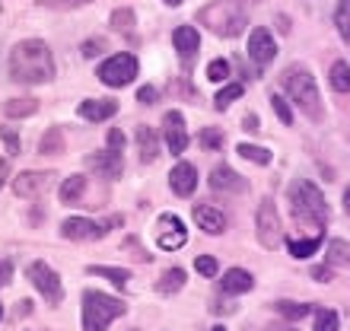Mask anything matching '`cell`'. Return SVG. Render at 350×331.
<instances>
[{
	"mask_svg": "<svg viewBox=\"0 0 350 331\" xmlns=\"http://www.w3.org/2000/svg\"><path fill=\"white\" fill-rule=\"evenodd\" d=\"M10 77L16 83H48L55 77V57L42 38L19 42L10 51Z\"/></svg>",
	"mask_w": 350,
	"mask_h": 331,
	"instance_id": "6da1fadb",
	"label": "cell"
},
{
	"mask_svg": "<svg viewBox=\"0 0 350 331\" xmlns=\"http://www.w3.org/2000/svg\"><path fill=\"white\" fill-rule=\"evenodd\" d=\"M280 86H284V92L309 115V118L322 121V96H319V86H315V77L309 67L290 64L284 74H280Z\"/></svg>",
	"mask_w": 350,
	"mask_h": 331,
	"instance_id": "7a4b0ae2",
	"label": "cell"
},
{
	"mask_svg": "<svg viewBox=\"0 0 350 331\" xmlns=\"http://www.w3.org/2000/svg\"><path fill=\"white\" fill-rule=\"evenodd\" d=\"M290 211H293V220L299 226L312 230V236H322L325 220H328V207H325L322 191L312 182L293 185V191H290Z\"/></svg>",
	"mask_w": 350,
	"mask_h": 331,
	"instance_id": "3957f363",
	"label": "cell"
},
{
	"mask_svg": "<svg viewBox=\"0 0 350 331\" xmlns=\"http://www.w3.org/2000/svg\"><path fill=\"white\" fill-rule=\"evenodd\" d=\"M198 19L223 38H236L245 29V13H242V7H236V0H213L211 7H204L198 13Z\"/></svg>",
	"mask_w": 350,
	"mask_h": 331,
	"instance_id": "277c9868",
	"label": "cell"
},
{
	"mask_svg": "<svg viewBox=\"0 0 350 331\" xmlns=\"http://www.w3.org/2000/svg\"><path fill=\"white\" fill-rule=\"evenodd\" d=\"M128 306L115 300V296H105L99 290H86L83 293V331H105L118 315H124Z\"/></svg>",
	"mask_w": 350,
	"mask_h": 331,
	"instance_id": "5b68a950",
	"label": "cell"
},
{
	"mask_svg": "<svg viewBox=\"0 0 350 331\" xmlns=\"http://www.w3.org/2000/svg\"><path fill=\"white\" fill-rule=\"evenodd\" d=\"M255 233H258V242L265 248H277L284 242V226H280V217H277V207L271 198L258 204V213H255Z\"/></svg>",
	"mask_w": 350,
	"mask_h": 331,
	"instance_id": "8992f818",
	"label": "cell"
},
{
	"mask_svg": "<svg viewBox=\"0 0 350 331\" xmlns=\"http://www.w3.org/2000/svg\"><path fill=\"white\" fill-rule=\"evenodd\" d=\"M26 277L32 280V284H36V290L45 296L51 306H57L61 300H64V287H61V277H57V271H51L45 261H32V265L26 267Z\"/></svg>",
	"mask_w": 350,
	"mask_h": 331,
	"instance_id": "52a82bcc",
	"label": "cell"
},
{
	"mask_svg": "<svg viewBox=\"0 0 350 331\" xmlns=\"http://www.w3.org/2000/svg\"><path fill=\"white\" fill-rule=\"evenodd\" d=\"M121 217H111L109 223H92L86 217H70V220L61 223V236L70 242H92V239H102L109 226H118Z\"/></svg>",
	"mask_w": 350,
	"mask_h": 331,
	"instance_id": "ba28073f",
	"label": "cell"
},
{
	"mask_svg": "<svg viewBox=\"0 0 350 331\" xmlns=\"http://www.w3.org/2000/svg\"><path fill=\"white\" fill-rule=\"evenodd\" d=\"M137 77V57L134 55H111L105 64H99V80L105 86H128Z\"/></svg>",
	"mask_w": 350,
	"mask_h": 331,
	"instance_id": "9c48e42d",
	"label": "cell"
},
{
	"mask_svg": "<svg viewBox=\"0 0 350 331\" xmlns=\"http://www.w3.org/2000/svg\"><path fill=\"white\" fill-rule=\"evenodd\" d=\"M185 242H188V230H185L182 217L163 213L157 220V246L166 248V252H175V248H182Z\"/></svg>",
	"mask_w": 350,
	"mask_h": 331,
	"instance_id": "30bf717a",
	"label": "cell"
},
{
	"mask_svg": "<svg viewBox=\"0 0 350 331\" xmlns=\"http://www.w3.org/2000/svg\"><path fill=\"white\" fill-rule=\"evenodd\" d=\"M163 128H166L169 153H172V157H182L185 147H188V131H185L182 111H166V118H163Z\"/></svg>",
	"mask_w": 350,
	"mask_h": 331,
	"instance_id": "8fae6325",
	"label": "cell"
},
{
	"mask_svg": "<svg viewBox=\"0 0 350 331\" xmlns=\"http://www.w3.org/2000/svg\"><path fill=\"white\" fill-rule=\"evenodd\" d=\"M51 178H55L51 172H19L13 178V191L19 198H38L45 188H51Z\"/></svg>",
	"mask_w": 350,
	"mask_h": 331,
	"instance_id": "7c38bea8",
	"label": "cell"
},
{
	"mask_svg": "<svg viewBox=\"0 0 350 331\" xmlns=\"http://www.w3.org/2000/svg\"><path fill=\"white\" fill-rule=\"evenodd\" d=\"M169 188H172L178 198H188V194H194V188H198V169H194L191 163H175V169L169 172Z\"/></svg>",
	"mask_w": 350,
	"mask_h": 331,
	"instance_id": "4fadbf2b",
	"label": "cell"
},
{
	"mask_svg": "<svg viewBox=\"0 0 350 331\" xmlns=\"http://www.w3.org/2000/svg\"><path fill=\"white\" fill-rule=\"evenodd\" d=\"M277 55V45H274V38H271V32L267 29H255L249 36V57L255 61V64H271Z\"/></svg>",
	"mask_w": 350,
	"mask_h": 331,
	"instance_id": "5bb4252c",
	"label": "cell"
},
{
	"mask_svg": "<svg viewBox=\"0 0 350 331\" xmlns=\"http://www.w3.org/2000/svg\"><path fill=\"white\" fill-rule=\"evenodd\" d=\"M194 223H198L204 233H211V236H220V233L226 230V217H223V211L207 207V204H198V207H194Z\"/></svg>",
	"mask_w": 350,
	"mask_h": 331,
	"instance_id": "9a60e30c",
	"label": "cell"
},
{
	"mask_svg": "<svg viewBox=\"0 0 350 331\" xmlns=\"http://www.w3.org/2000/svg\"><path fill=\"white\" fill-rule=\"evenodd\" d=\"M172 42H175V48H178V55L185 57V64H191L194 55H198V48H201V36H198L191 26H178L172 32Z\"/></svg>",
	"mask_w": 350,
	"mask_h": 331,
	"instance_id": "2e32d148",
	"label": "cell"
},
{
	"mask_svg": "<svg viewBox=\"0 0 350 331\" xmlns=\"http://www.w3.org/2000/svg\"><path fill=\"white\" fill-rule=\"evenodd\" d=\"M211 188H217V191H245L249 185L239 172H232L230 166H217L211 175Z\"/></svg>",
	"mask_w": 350,
	"mask_h": 331,
	"instance_id": "e0dca14e",
	"label": "cell"
},
{
	"mask_svg": "<svg viewBox=\"0 0 350 331\" xmlns=\"http://www.w3.org/2000/svg\"><path fill=\"white\" fill-rule=\"evenodd\" d=\"M90 166L96 172H102L105 178H118L124 163H121V153L118 150H105V153H92L90 157Z\"/></svg>",
	"mask_w": 350,
	"mask_h": 331,
	"instance_id": "ac0fdd59",
	"label": "cell"
},
{
	"mask_svg": "<svg viewBox=\"0 0 350 331\" xmlns=\"http://www.w3.org/2000/svg\"><path fill=\"white\" fill-rule=\"evenodd\" d=\"M252 287H255V280H252V274L249 271H242V267H230V271L223 274V280H220V290L223 293H230V296L249 293Z\"/></svg>",
	"mask_w": 350,
	"mask_h": 331,
	"instance_id": "d6986e66",
	"label": "cell"
},
{
	"mask_svg": "<svg viewBox=\"0 0 350 331\" xmlns=\"http://www.w3.org/2000/svg\"><path fill=\"white\" fill-rule=\"evenodd\" d=\"M118 111V102L115 99H86L80 102V115H83L86 121H105L111 118Z\"/></svg>",
	"mask_w": 350,
	"mask_h": 331,
	"instance_id": "ffe728a7",
	"label": "cell"
},
{
	"mask_svg": "<svg viewBox=\"0 0 350 331\" xmlns=\"http://www.w3.org/2000/svg\"><path fill=\"white\" fill-rule=\"evenodd\" d=\"M134 137H137V150H140V163H153L159 157V140H157V131L150 128V124H140L134 131Z\"/></svg>",
	"mask_w": 350,
	"mask_h": 331,
	"instance_id": "44dd1931",
	"label": "cell"
},
{
	"mask_svg": "<svg viewBox=\"0 0 350 331\" xmlns=\"http://www.w3.org/2000/svg\"><path fill=\"white\" fill-rule=\"evenodd\" d=\"M86 191V175H67L61 185V201L64 204H77Z\"/></svg>",
	"mask_w": 350,
	"mask_h": 331,
	"instance_id": "7402d4cb",
	"label": "cell"
},
{
	"mask_svg": "<svg viewBox=\"0 0 350 331\" xmlns=\"http://www.w3.org/2000/svg\"><path fill=\"white\" fill-rule=\"evenodd\" d=\"M38 153H45V157H57V153H64V134L61 128H48L42 144H38Z\"/></svg>",
	"mask_w": 350,
	"mask_h": 331,
	"instance_id": "603a6c76",
	"label": "cell"
},
{
	"mask_svg": "<svg viewBox=\"0 0 350 331\" xmlns=\"http://www.w3.org/2000/svg\"><path fill=\"white\" fill-rule=\"evenodd\" d=\"M286 246H290V255L293 258H309L319 252V246H322V236H309V239H286Z\"/></svg>",
	"mask_w": 350,
	"mask_h": 331,
	"instance_id": "cb8c5ba5",
	"label": "cell"
},
{
	"mask_svg": "<svg viewBox=\"0 0 350 331\" xmlns=\"http://www.w3.org/2000/svg\"><path fill=\"white\" fill-rule=\"evenodd\" d=\"M38 111V102L36 99H10L3 105V115L7 118H29V115H36Z\"/></svg>",
	"mask_w": 350,
	"mask_h": 331,
	"instance_id": "d4e9b609",
	"label": "cell"
},
{
	"mask_svg": "<svg viewBox=\"0 0 350 331\" xmlns=\"http://www.w3.org/2000/svg\"><path fill=\"white\" fill-rule=\"evenodd\" d=\"M328 265L350 267V242H344V239H332V242H328Z\"/></svg>",
	"mask_w": 350,
	"mask_h": 331,
	"instance_id": "484cf974",
	"label": "cell"
},
{
	"mask_svg": "<svg viewBox=\"0 0 350 331\" xmlns=\"http://www.w3.org/2000/svg\"><path fill=\"white\" fill-rule=\"evenodd\" d=\"M90 274L105 277V280H111V284L118 287V290H124V287H128V280H131L128 271H121V267H105V265H92V267H90Z\"/></svg>",
	"mask_w": 350,
	"mask_h": 331,
	"instance_id": "4316f807",
	"label": "cell"
},
{
	"mask_svg": "<svg viewBox=\"0 0 350 331\" xmlns=\"http://www.w3.org/2000/svg\"><path fill=\"white\" fill-rule=\"evenodd\" d=\"M328 80H332L334 92H350V67L344 61H334L332 70H328Z\"/></svg>",
	"mask_w": 350,
	"mask_h": 331,
	"instance_id": "83f0119b",
	"label": "cell"
},
{
	"mask_svg": "<svg viewBox=\"0 0 350 331\" xmlns=\"http://www.w3.org/2000/svg\"><path fill=\"white\" fill-rule=\"evenodd\" d=\"M185 287V271L182 267H169L163 280H157V290L159 293H175V290H182Z\"/></svg>",
	"mask_w": 350,
	"mask_h": 331,
	"instance_id": "f1b7e54d",
	"label": "cell"
},
{
	"mask_svg": "<svg viewBox=\"0 0 350 331\" xmlns=\"http://www.w3.org/2000/svg\"><path fill=\"white\" fill-rule=\"evenodd\" d=\"M274 309L284 315V319H290V322H299V319H306V315H309V306L293 303V300H280Z\"/></svg>",
	"mask_w": 350,
	"mask_h": 331,
	"instance_id": "f546056e",
	"label": "cell"
},
{
	"mask_svg": "<svg viewBox=\"0 0 350 331\" xmlns=\"http://www.w3.org/2000/svg\"><path fill=\"white\" fill-rule=\"evenodd\" d=\"M239 96H242V83H230V86H223V90L213 96V105L223 111V109H230V102H236Z\"/></svg>",
	"mask_w": 350,
	"mask_h": 331,
	"instance_id": "4dcf8cb0",
	"label": "cell"
},
{
	"mask_svg": "<svg viewBox=\"0 0 350 331\" xmlns=\"http://www.w3.org/2000/svg\"><path fill=\"white\" fill-rule=\"evenodd\" d=\"M236 153H239V157H245V159H252V163H258V166L271 163V153H267L265 147H255V144H239V147H236Z\"/></svg>",
	"mask_w": 350,
	"mask_h": 331,
	"instance_id": "1f68e13d",
	"label": "cell"
},
{
	"mask_svg": "<svg viewBox=\"0 0 350 331\" xmlns=\"http://www.w3.org/2000/svg\"><path fill=\"white\" fill-rule=\"evenodd\" d=\"M334 23H338V32L344 36V42H350V0H341V3H338Z\"/></svg>",
	"mask_w": 350,
	"mask_h": 331,
	"instance_id": "d6a6232c",
	"label": "cell"
},
{
	"mask_svg": "<svg viewBox=\"0 0 350 331\" xmlns=\"http://www.w3.org/2000/svg\"><path fill=\"white\" fill-rule=\"evenodd\" d=\"M315 331H338V313L319 309V313H315Z\"/></svg>",
	"mask_w": 350,
	"mask_h": 331,
	"instance_id": "836d02e7",
	"label": "cell"
},
{
	"mask_svg": "<svg viewBox=\"0 0 350 331\" xmlns=\"http://www.w3.org/2000/svg\"><path fill=\"white\" fill-rule=\"evenodd\" d=\"M201 147L204 150H220L223 147V131L220 128H204L201 131Z\"/></svg>",
	"mask_w": 350,
	"mask_h": 331,
	"instance_id": "e575fe53",
	"label": "cell"
},
{
	"mask_svg": "<svg viewBox=\"0 0 350 331\" xmlns=\"http://www.w3.org/2000/svg\"><path fill=\"white\" fill-rule=\"evenodd\" d=\"M111 26L118 29V32H131L134 29V13L131 10H115L111 13Z\"/></svg>",
	"mask_w": 350,
	"mask_h": 331,
	"instance_id": "d590c367",
	"label": "cell"
},
{
	"mask_svg": "<svg viewBox=\"0 0 350 331\" xmlns=\"http://www.w3.org/2000/svg\"><path fill=\"white\" fill-rule=\"evenodd\" d=\"M230 77V64L226 61H213V64H207V80L211 83H223Z\"/></svg>",
	"mask_w": 350,
	"mask_h": 331,
	"instance_id": "8d00e7d4",
	"label": "cell"
},
{
	"mask_svg": "<svg viewBox=\"0 0 350 331\" xmlns=\"http://www.w3.org/2000/svg\"><path fill=\"white\" fill-rule=\"evenodd\" d=\"M194 267H198V274H201V277H213V274H217V258L201 255L198 261H194Z\"/></svg>",
	"mask_w": 350,
	"mask_h": 331,
	"instance_id": "74e56055",
	"label": "cell"
},
{
	"mask_svg": "<svg viewBox=\"0 0 350 331\" xmlns=\"http://www.w3.org/2000/svg\"><path fill=\"white\" fill-rule=\"evenodd\" d=\"M274 111H277V118L284 121V124H293V111H290V105L284 102V96H274Z\"/></svg>",
	"mask_w": 350,
	"mask_h": 331,
	"instance_id": "f35d334b",
	"label": "cell"
},
{
	"mask_svg": "<svg viewBox=\"0 0 350 331\" xmlns=\"http://www.w3.org/2000/svg\"><path fill=\"white\" fill-rule=\"evenodd\" d=\"M0 137H3V144H7V150L16 157L19 153V137H16V131L13 128H0Z\"/></svg>",
	"mask_w": 350,
	"mask_h": 331,
	"instance_id": "ab89813d",
	"label": "cell"
},
{
	"mask_svg": "<svg viewBox=\"0 0 350 331\" xmlns=\"http://www.w3.org/2000/svg\"><path fill=\"white\" fill-rule=\"evenodd\" d=\"M102 48H105V42H102V38H90V42H83V48H80V51H83L86 57H96Z\"/></svg>",
	"mask_w": 350,
	"mask_h": 331,
	"instance_id": "60d3db41",
	"label": "cell"
},
{
	"mask_svg": "<svg viewBox=\"0 0 350 331\" xmlns=\"http://www.w3.org/2000/svg\"><path fill=\"white\" fill-rule=\"evenodd\" d=\"M137 102H144V105H153V102H157V86H140Z\"/></svg>",
	"mask_w": 350,
	"mask_h": 331,
	"instance_id": "b9f144b4",
	"label": "cell"
},
{
	"mask_svg": "<svg viewBox=\"0 0 350 331\" xmlns=\"http://www.w3.org/2000/svg\"><path fill=\"white\" fill-rule=\"evenodd\" d=\"M242 128L245 131H252V134H255V131L261 128V121H258V115H245V118H242Z\"/></svg>",
	"mask_w": 350,
	"mask_h": 331,
	"instance_id": "7bdbcfd3",
	"label": "cell"
},
{
	"mask_svg": "<svg viewBox=\"0 0 350 331\" xmlns=\"http://www.w3.org/2000/svg\"><path fill=\"white\" fill-rule=\"evenodd\" d=\"M10 277H13V265H10V261H0V287L10 284Z\"/></svg>",
	"mask_w": 350,
	"mask_h": 331,
	"instance_id": "ee69618b",
	"label": "cell"
},
{
	"mask_svg": "<svg viewBox=\"0 0 350 331\" xmlns=\"http://www.w3.org/2000/svg\"><path fill=\"white\" fill-rule=\"evenodd\" d=\"M124 248H134L140 261H150V255H147V252H140V246H137V239H134V236H128V239H124Z\"/></svg>",
	"mask_w": 350,
	"mask_h": 331,
	"instance_id": "f6af8a7d",
	"label": "cell"
},
{
	"mask_svg": "<svg viewBox=\"0 0 350 331\" xmlns=\"http://www.w3.org/2000/svg\"><path fill=\"white\" fill-rule=\"evenodd\" d=\"M109 144H111V150H121V147H124V134H121V131H111Z\"/></svg>",
	"mask_w": 350,
	"mask_h": 331,
	"instance_id": "bcb514c9",
	"label": "cell"
},
{
	"mask_svg": "<svg viewBox=\"0 0 350 331\" xmlns=\"http://www.w3.org/2000/svg\"><path fill=\"white\" fill-rule=\"evenodd\" d=\"M55 7H61V10H67V7H77V3H86V0H51Z\"/></svg>",
	"mask_w": 350,
	"mask_h": 331,
	"instance_id": "7dc6e473",
	"label": "cell"
},
{
	"mask_svg": "<svg viewBox=\"0 0 350 331\" xmlns=\"http://www.w3.org/2000/svg\"><path fill=\"white\" fill-rule=\"evenodd\" d=\"M312 277H315V280H328V277H332V271H328V267H315Z\"/></svg>",
	"mask_w": 350,
	"mask_h": 331,
	"instance_id": "c3c4849f",
	"label": "cell"
},
{
	"mask_svg": "<svg viewBox=\"0 0 350 331\" xmlns=\"http://www.w3.org/2000/svg\"><path fill=\"white\" fill-rule=\"evenodd\" d=\"M7 172H10V169H7V159H0V188H3V178H7Z\"/></svg>",
	"mask_w": 350,
	"mask_h": 331,
	"instance_id": "681fc988",
	"label": "cell"
},
{
	"mask_svg": "<svg viewBox=\"0 0 350 331\" xmlns=\"http://www.w3.org/2000/svg\"><path fill=\"white\" fill-rule=\"evenodd\" d=\"M344 211L350 213V188H347V194H344Z\"/></svg>",
	"mask_w": 350,
	"mask_h": 331,
	"instance_id": "f907efd6",
	"label": "cell"
},
{
	"mask_svg": "<svg viewBox=\"0 0 350 331\" xmlns=\"http://www.w3.org/2000/svg\"><path fill=\"white\" fill-rule=\"evenodd\" d=\"M271 331H296V328H284V325H274Z\"/></svg>",
	"mask_w": 350,
	"mask_h": 331,
	"instance_id": "816d5d0a",
	"label": "cell"
},
{
	"mask_svg": "<svg viewBox=\"0 0 350 331\" xmlns=\"http://www.w3.org/2000/svg\"><path fill=\"white\" fill-rule=\"evenodd\" d=\"M166 3H169V7H178V3H182V0H166Z\"/></svg>",
	"mask_w": 350,
	"mask_h": 331,
	"instance_id": "f5cc1de1",
	"label": "cell"
},
{
	"mask_svg": "<svg viewBox=\"0 0 350 331\" xmlns=\"http://www.w3.org/2000/svg\"><path fill=\"white\" fill-rule=\"evenodd\" d=\"M211 331H226V328H223V325H217V328H211Z\"/></svg>",
	"mask_w": 350,
	"mask_h": 331,
	"instance_id": "db71d44e",
	"label": "cell"
},
{
	"mask_svg": "<svg viewBox=\"0 0 350 331\" xmlns=\"http://www.w3.org/2000/svg\"><path fill=\"white\" fill-rule=\"evenodd\" d=\"M0 319H3V306H0Z\"/></svg>",
	"mask_w": 350,
	"mask_h": 331,
	"instance_id": "11a10c76",
	"label": "cell"
},
{
	"mask_svg": "<svg viewBox=\"0 0 350 331\" xmlns=\"http://www.w3.org/2000/svg\"><path fill=\"white\" fill-rule=\"evenodd\" d=\"M245 331H252V328H245Z\"/></svg>",
	"mask_w": 350,
	"mask_h": 331,
	"instance_id": "9f6ffc18",
	"label": "cell"
}]
</instances>
